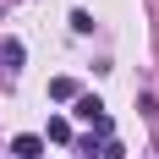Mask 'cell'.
<instances>
[{
    "label": "cell",
    "instance_id": "cell-1",
    "mask_svg": "<svg viewBox=\"0 0 159 159\" xmlns=\"http://www.w3.org/2000/svg\"><path fill=\"white\" fill-rule=\"evenodd\" d=\"M71 104H77V121H88L93 132H110V115H104V104H99L93 93H77Z\"/></svg>",
    "mask_w": 159,
    "mask_h": 159
},
{
    "label": "cell",
    "instance_id": "cell-2",
    "mask_svg": "<svg viewBox=\"0 0 159 159\" xmlns=\"http://www.w3.org/2000/svg\"><path fill=\"white\" fill-rule=\"evenodd\" d=\"M11 154H16V159H39V154H44V137H16Z\"/></svg>",
    "mask_w": 159,
    "mask_h": 159
},
{
    "label": "cell",
    "instance_id": "cell-3",
    "mask_svg": "<svg viewBox=\"0 0 159 159\" xmlns=\"http://www.w3.org/2000/svg\"><path fill=\"white\" fill-rule=\"evenodd\" d=\"M49 99H55V104L77 99V82H71V77H55V82H49Z\"/></svg>",
    "mask_w": 159,
    "mask_h": 159
},
{
    "label": "cell",
    "instance_id": "cell-4",
    "mask_svg": "<svg viewBox=\"0 0 159 159\" xmlns=\"http://www.w3.org/2000/svg\"><path fill=\"white\" fill-rule=\"evenodd\" d=\"M49 143H71V121L66 115H49Z\"/></svg>",
    "mask_w": 159,
    "mask_h": 159
}]
</instances>
